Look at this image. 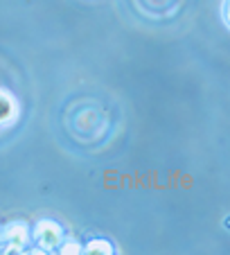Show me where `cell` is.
<instances>
[{
    "mask_svg": "<svg viewBox=\"0 0 230 255\" xmlns=\"http://www.w3.org/2000/svg\"><path fill=\"white\" fill-rule=\"evenodd\" d=\"M34 242L38 249L43 251H57L63 242V228L61 224H57L54 219H38L34 224Z\"/></svg>",
    "mask_w": 230,
    "mask_h": 255,
    "instance_id": "obj_1",
    "label": "cell"
},
{
    "mask_svg": "<svg viewBox=\"0 0 230 255\" xmlns=\"http://www.w3.org/2000/svg\"><path fill=\"white\" fill-rule=\"evenodd\" d=\"M29 233L32 231L20 222H14L7 228H2V246L7 253H20L29 244Z\"/></svg>",
    "mask_w": 230,
    "mask_h": 255,
    "instance_id": "obj_2",
    "label": "cell"
},
{
    "mask_svg": "<svg viewBox=\"0 0 230 255\" xmlns=\"http://www.w3.org/2000/svg\"><path fill=\"white\" fill-rule=\"evenodd\" d=\"M16 116H18V104H16L14 95L0 88V127L11 125Z\"/></svg>",
    "mask_w": 230,
    "mask_h": 255,
    "instance_id": "obj_3",
    "label": "cell"
},
{
    "mask_svg": "<svg viewBox=\"0 0 230 255\" xmlns=\"http://www.w3.org/2000/svg\"><path fill=\"white\" fill-rule=\"evenodd\" d=\"M84 253H88V255H113L115 246L111 244L109 240H91L86 246H84Z\"/></svg>",
    "mask_w": 230,
    "mask_h": 255,
    "instance_id": "obj_4",
    "label": "cell"
},
{
    "mask_svg": "<svg viewBox=\"0 0 230 255\" xmlns=\"http://www.w3.org/2000/svg\"><path fill=\"white\" fill-rule=\"evenodd\" d=\"M59 253L63 255H77V253H84V246L79 244V242H61V246H59Z\"/></svg>",
    "mask_w": 230,
    "mask_h": 255,
    "instance_id": "obj_5",
    "label": "cell"
},
{
    "mask_svg": "<svg viewBox=\"0 0 230 255\" xmlns=\"http://www.w3.org/2000/svg\"><path fill=\"white\" fill-rule=\"evenodd\" d=\"M221 16H224L226 27L230 29V0H224V5H221Z\"/></svg>",
    "mask_w": 230,
    "mask_h": 255,
    "instance_id": "obj_6",
    "label": "cell"
},
{
    "mask_svg": "<svg viewBox=\"0 0 230 255\" xmlns=\"http://www.w3.org/2000/svg\"><path fill=\"white\" fill-rule=\"evenodd\" d=\"M0 240H2V228H0Z\"/></svg>",
    "mask_w": 230,
    "mask_h": 255,
    "instance_id": "obj_7",
    "label": "cell"
}]
</instances>
